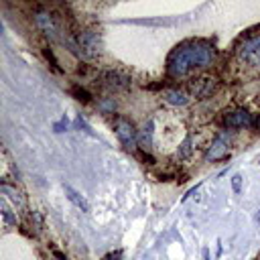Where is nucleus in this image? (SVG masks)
I'll use <instances>...</instances> for the list:
<instances>
[{
	"label": "nucleus",
	"instance_id": "412c9836",
	"mask_svg": "<svg viewBox=\"0 0 260 260\" xmlns=\"http://www.w3.org/2000/svg\"><path fill=\"white\" fill-rule=\"evenodd\" d=\"M140 157H142V161H144V163H148V165H155V159L150 157L148 153H140Z\"/></svg>",
	"mask_w": 260,
	"mask_h": 260
},
{
	"label": "nucleus",
	"instance_id": "f8f14e48",
	"mask_svg": "<svg viewBox=\"0 0 260 260\" xmlns=\"http://www.w3.org/2000/svg\"><path fill=\"white\" fill-rule=\"evenodd\" d=\"M165 102L171 106H185L189 102V94L183 90H167L165 92Z\"/></svg>",
	"mask_w": 260,
	"mask_h": 260
},
{
	"label": "nucleus",
	"instance_id": "7ed1b4c3",
	"mask_svg": "<svg viewBox=\"0 0 260 260\" xmlns=\"http://www.w3.org/2000/svg\"><path fill=\"white\" fill-rule=\"evenodd\" d=\"M236 57L248 67H260V35L244 39L236 49Z\"/></svg>",
	"mask_w": 260,
	"mask_h": 260
},
{
	"label": "nucleus",
	"instance_id": "f03ea898",
	"mask_svg": "<svg viewBox=\"0 0 260 260\" xmlns=\"http://www.w3.org/2000/svg\"><path fill=\"white\" fill-rule=\"evenodd\" d=\"M102 35L96 29H85L77 33V49L85 59H98L102 55Z\"/></svg>",
	"mask_w": 260,
	"mask_h": 260
},
{
	"label": "nucleus",
	"instance_id": "9d476101",
	"mask_svg": "<svg viewBox=\"0 0 260 260\" xmlns=\"http://www.w3.org/2000/svg\"><path fill=\"white\" fill-rule=\"evenodd\" d=\"M0 193H2V199L12 201L14 207H25V195L20 191H16V187H10L8 183H2L0 185Z\"/></svg>",
	"mask_w": 260,
	"mask_h": 260
},
{
	"label": "nucleus",
	"instance_id": "20e7f679",
	"mask_svg": "<svg viewBox=\"0 0 260 260\" xmlns=\"http://www.w3.org/2000/svg\"><path fill=\"white\" fill-rule=\"evenodd\" d=\"M114 130H116V136H118V140L122 142L124 148L132 150V148L136 146V142H138V132H136L134 124L130 122V120H126V118H116Z\"/></svg>",
	"mask_w": 260,
	"mask_h": 260
},
{
	"label": "nucleus",
	"instance_id": "39448f33",
	"mask_svg": "<svg viewBox=\"0 0 260 260\" xmlns=\"http://www.w3.org/2000/svg\"><path fill=\"white\" fill-rule=\"evenodd\" d=\"M102 83L112 92H126L132 85V77L120 69H108L102 73Z\"/></svg>",
	"mask_w": 260,
	"mask_h": 260
},
{
	"label": "nucleus",
	"instance_id": "aec40b11",
	"mask_svg": "<svg viewBox=\"0 0 260 260\" xmlns=\"http://www.w3.org/2000/svg\"><path fill=\"white\" fill-rule=\"evenodd\" d=\"M122 258V252L120 250H116V252H110V254H106L102 260H120Z\"/></svg>",
	"mask_w": 260,
	"mask_h": 260
},
{
	"label": "nucleus",
	"instance_id": "f3484780",
	"mask_svg": "<svg viewBox=\"0 0 260 260\" xmlns=\"http://www.w3.org/2000/svg\"><path fill=\"white\" fill-rule=\"evenodd\" d=\"M191 153V136H187L185 140H183V144H181V148H179V157H187Z\"/></svg>",
	"mask_w": 260,
	"mask_h": 260
},
{
	"label": "nucleus",
	"instance_id": "2eb2a0df",
	"mask_svg": "<svg viewBox=\"0 0 260 260\" xmlns=\"http://www.w3.org/2000/svg\"><path fill=\"white\" fill-rule=\"evenodd\" d=\"M71 94L79 100V102H83V104H88V102H92V96H90V92L85 90V88H79V85H73L71 88Z\"/></svg>",
	"mask_w": 260,
	"mask_h": 260
},
{
	"label": "nucleus",
	"instance_id": "9b49d317",
	"mask_svg": "<svg viewBox=\"0 0 260 260\" xmlns=\"http://www.w3.org/2000/svg\"><path fill=\"white\" fill-rule=\"evenodd\" d=\"M65 195H67V199H69L77 209H81L83 213H90V203L85 201L83 195H79L71 185H65Z\"/></svg>",
	"mask_w": 260,
	"mask_h": 260
},
{
	"label": "nucleus",
	"instance_id": "4be33fe9",
	"mask_svg": "<svg viewBox=\"0 0 260 260\" xmlns=\"http://www.w3.org/2000/svg\"><path fill=\"white\" fill-rule=\"evenodd\" d=\"M53 254H55V256H57V258H59V260H65V254H61V252H59V250H53Z\"/></svg>",
	"mask_w": 260,
	"mask_h": 260
},
{
	"label": "nucleus",
	"instance_id": "5701e85b",
	"mask_svg": "<svg viewBox=\"0 0 260 260\" xmlns=\"http://www.w3.org/2000/svg\"><path fill=\"white\" fill-rule=\"evenodd\" d=\"M203 256H205V260H209V250H203Z\"/></svg>",
	"mask_w": 260,
	"mask_h": 260
},
{
	"label": "nucleus",
	"instance_id": "1a4fd4ad",
	"mask_svg": "<svg viewBox=\"0 0 260 260\" xmlns=\"http://www.w3.org/2000/svg\"><path fill=\"white\" fill-rule=\"evenodd\" d=\"M215 88H218V81H215L213 77H201L195 83H191V92L195 94V98H197V100L209 98L215 92Z\"/></svg>",
	"mask_w": 260,
	"mask_h": 260
},
{
	"label": "nucleus",
	"instance_id": "ddd939ff",
	"mask_svg": "<svg viewBox=\"0 0 260 260\" xmlns=\"http://www.w3.org/2000/svg\"><path fill=\"white\" fill-rule=\"evenodd\" d=\"M0 213H2V220H4V226H6V228H12V226H16V224H18L16 211L8 205V201H6V199L0 201Z\"/></svg>",
	"mask_w": 260,
	"mask_h": 260
},
{
	"label": "nucleus",
	"instance_id": "f257e3e1",
	"mask_svg": "<svg viewBox=\"0 0 260 260\" xmlns=\"http://www.w3.org/2000/svg\"><path fill=\"white\" fill-rule=\"evenodd\" d=\"M215 61V47L205 39H191L177 45L167 59V73L171 77H185Z\"/></svg>",
	"mask_w": 260,
	"mask_h": 260
},
{
	"label": "nucleus",
	"instance_id": "dca6fc26",
	"mask_svg": "<svg viewBox=\"0 0 260 260\" xmlns=\"http://www.w3.org/2000/svg\"><path fill=\"white\" fill-rule=\"evenodd\" d=\"M43 53H45V57H47V61H51V65H53V69H55V71H61V67H59V63H57V59H55V55H53V51H51L49 47H45V49H43Z\"/></svg>",
	"mask_w": 260,
	"mask_h": 260
},
{
	"label": "nucleus",
	"instance_id": "0eeeda50",
	"mask_svg": "<svg viewBox=\"0 0 260 260\" xmlns=\"http://www.w3.org/2000/svg\"><path fill=\"white\" fill-rule=\"evenodd\" d=\"M33 16H35V25L45 33L49 39H57V35H59V27H57V23H55V18H53V14L49 12V10H45V8H37L35 12H33Z\"/></svg>",
	"mask_w": 260,
	"mask_h": 260
},
{
	"label": "nucleus",
	"instance_id": "6ab92c4d",
	"mask_svg": "<svg viewBox=\"0 0 260 260\" xmlns=\"http://www.w3.org/2000/svg\"><path fill=\"white\" fill-rule=\"evenodd\" d=\"M240 183H242V177H240V175H234V177H232V187H234L236 193H240Z\"/></svg>",
	"mask_w": 260,
	"mask_h": 260
},
{
	"label": "nucleus",
	"instance_id": "6e6552de",
	"mask_svg": "<svg viewBox=\"0 0 260 260\" xmlns=\"http://www.w3.org/2000/svg\"><path fill=\"white\" fill-rule=\"evenodd\" d=\"M252 124H254V118L248 110H234L224 116L226 128H250Z\"/></svg>",
	"mask_w": 260,
	"mask_h": 260
},
{
	"label": "nucleus",
	"instance_id": "4468645a",
	"mask_svg": "<svg viewBox=\"0 0 260 260\" xmlns=\"http://www.w3.org/2000/svg\"><path fill=\"white\" fill-rule=\"evenodd\" d=\"M153 132H155V122H153V120H148V122L144 124V128H142L140 136H138V142H140L142 148L148 150L150 146H153Z\"/></svg>",
	"mask_w": 260,
	"mask_h": 260
},
{
	"label": "nucleus",
	"instance_id": "423d86ee",
	"mask_svg": "<svg viewBox=\"0 0 260 260\" xmlns=\"http://www.w3.org/2000/svg\"><path fill=\"white\" fill-rule=\"evenodd\" d=\"M230 155V136L226 134V132H222V134H218L213 140H211V144L207 146V150H205V159L207 161H222V159H226Z\"/></svg>",
	"mask_w": 260,
	"mask_h": 260
},
{
	"label": "nucleus",
	"instance_id": "a211bd4d",
	"mask_svg": "<svg viewBox=\"0 0 260 260\" xmlns=\"http://www.w3.org/2000/svg\"><path fill=\"white\" fill-rule=\"evenodd\" d=\"M100 106H102L104 112H114L116 110V102L114 100H104V102H100Z\"/></svg>",
	"mask_w": 260,
	"mask_h": 260
}]
</instances>
